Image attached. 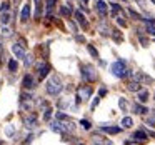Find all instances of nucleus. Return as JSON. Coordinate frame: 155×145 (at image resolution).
I'll use <instances>...</instances> for the list:
<instances>
[{"label": "nucleus", "mask_w": 155, "mask_h": 145, "mask_svg": "<svg viewBox=\"0 0 155 145\" xmlns=\"http://www.w3.org/2000/svg\"><path fill=\"white\" fill-rule=\"evenodd\" d=\"M24 125H25V128H35L37 127V117H35V115L25 117L24 118Z\"/></svg>", "instance_id": "9d476101"}, {"label": "nucleus", "mask_w": 155, "mask_h": 145, "mask_svg": "<svg viewBox=\"0 0 155 145\" xmlns=\"http://www.w3.org/2000/svg\"><path fill=\"white\" fill-rule=\"evenodd\" d=\"M77 40H78V42H85V38L82 37V35H77Z\"/></svg>", "instance_id": "c03bdc74"}, {"label": "nucleus", "mask_w": 155, "mask_h": 145, "mask_svg": "<svg viewBox=\"0 0 155 145\" xmlns=\"http://www.w3.org/2000/svg\"><path fill=\"white\" fill-rule=\"evenodd\" d=\"M62 128H64V132H67V133H74L75 132V124L67 118V120L62 122Z\"/></svg>", "instance_id": "f8f14e48"}, {"label": "nucleus", "mask_w": 155, "mask_h": 145, "mask_svg": "<svg viewBox=\"0 0 155 145\" xmlns=\"http://www.w3.org/2000/svg\"><path fill=\"white\" fill-rule=\"evenodd\" d=\"M147 124L150 127H155V110H148V117H147Z\"/></svg>", "instance_id": "4be33fe9"}, {"label": "nucleus", "mask_w": 155, "mask_h": 145, "mask_svg": "<svg viewBox=\"0 0 155 145\" xmlns=\"http://www.w3.org/2000/svg\"><path fill=\"white\" fill-rule=\"evenodd\" d=\"M2 35H4V37H8V35H10V28L7 27V25H2Z\"/></svg>", "instance_id": "2f4dec72"}, {"label": "nucleus", "mask_w": 155, "mask_h": 145, "mask_svg": "<svg viewBox=\"0 0 155 145\" xmlns=\"http://www.w3.org/2000/svg\"><path fill=\"white\" fill-rule=\"evenodd\" d=\"M110 72L115 75V77H118V78H124V77H127V75H130V72L127 70V67H125V62H124V60L114 62V64L110 65Z\"/></svg>", "instance_id": "f03ea898"}, {"label": "nucleus", "mask_w": 155, "mask_h": 145, "mask_svg": "<svg viewBox=\"0 0 155 145\" xmlns=\"http://www.w3.org/2000/svg\"><path fill=\"white\" fill-rule=\"evenodd\" d=\"M50 130L52 132H55V133H64V128H62V122L58 120H54V122H50Z\"/></svg>", "instance_id": "4468645a"}, {"label": "nucleus", "mask_w": 155, "mask_h": 145, "mask_svg": "<svg viewBox=\"0 0 155 145\" xmlns=\"http://www.w3.org/2000/svg\"><path fill=\"white\" fill-rule=\"evenodd\" d=\"M100 128L105 132V133H110V135H115V133H118V132L122 130L120 127H107V125H102Z\"/></svg>", "instance_id": "f3484780"}, {"label": "nucleus", "mask_w": 155, "mask_h": 145, "mask_svg": "<svg viewBox=\"0 0 155 145\" xmlns=\"http://www.w3.org/2000/svg\"><path fill=\"white\" fill-rule=\"evenodd\" d=\"M24 64H25V67H30V65L34 64V60H32V55H25V58H24Z\"/></svg>", "instance_id": "c756f323"}, {"label": "nucleus", "mask_w": 155, "mask_h": 145, "mask_svg": "<svg viewBox=\"0 0 155 145\" xmlns=\"http://www.w3.org/2000/svg\"><path fill=\"white\" fill-rule=\"evenodd\" d=\"M54 5H55V0H47V2H45V7H47V18L52 17V8H54Z\"/></svg>", "instance_id": "412c9836"}, {"label": "nucleus", "mask_w": 155, "mask_h": 145, "mask_svg": "<svg viewBox=\"0 0 155 145\" xmlns=\"http://www.w3.org/2000/svg\"><path fill=\"white\" fill-rule=\"evenodd\" d=\"M112 35H114V38L117 42H122V35L118 34V30H112Z\"/></svg>", "instance_id": "f704fd0d"}, {"label": "nucleus", "mask_w": 155, "mask_h": 145, "mask_svg": "<svg viewBox=\"0 0 155 145\" xmlns=\"http://www.w3.org/2000/svg\"><path fill=\"white\" fill-rule=\"evenodd\" d=\"M132 125H134L132 117H124V118H122V127H124V128H130Z\"/></svg>", "instance_id": "5701e85b"}, {"label": "nucleus", "mask_w": 155, "mask_h": 145, "mask_svg": "<svg viewBox=\"0 0 155 145\" xmlns=\"http://www.w3.org/2000/svg\"><path fill=\"white\" fill-rule=\"evenodd\" d=\"M140 42H142V45H143V47H147V45H148V42L145 40V38L142 37V35H140Z\"/></svg>", "instance_id": "79ce46f5"}, {"label": "nucleus", "mask_w": 155, "mask_h": 145, "mask_svg": "<svg viewBox=\"0 0 155 145\" xmlns=\"http://www.w3.org/2000/svg\"><path fill=\"white\" fill-rule=\"evenodd\" d=\"M88 4V0H82V5H87Z\"/></svg>", "instance_id": "a18cd8bd"}, {"label": "nucleus", "mask_w": 155, "mask_h": 145, "mask_svg": "<svg viewBox=\"0 0 155 145\" xmlns=\"http://www.w3.org/2000/svg\"><path fill=\"white\" fill-rule=\"evenodd\" d=\"M74 17H75V20L78 22V24L82 25V28H87L88 27V24H87V20H85V17H84V14H82L80 10H77V12H74Z\"/></svg>", "instance_id": "9b49d317"}, {"label": "nucleus", "mask_w": 155, "mask_h": 145, "mask_svg": "<svg viewBox=\"0 0 155 145\" xmlns=\"http://www.w3.org/2000/svg\"><path fill=\"white\" fill-rule=\"evenodd\" d=\"M95 10H97V14L100 15L102 18H105V17H107V14H108V7H107V4H105L104 0H98V2H97Z\"/></svg>", "instance_id": "0eeeda50"}, {"label": "nucleus", "mask_w": 155, "mask_h": 145, "mask_svg": "<svg viewBox=\"0 0 155 145\" xmlns=\"http://www.w3.org/2000/svg\"><path fill=\"white\" fill-rule=\"evenodd\" d=\"M57 118H58V120H67V115H65V114H62V112H58V114H57Z\"/></svg>", "instance_id": "58836bf2"}, {"label": "nucleus", "mask_w": 155, "mask_h": 145, "mask_svg": "<svg viewBox=\"0 0 155 145\" xmlns=\"http://www.w3.org/2000/svg\"><path fill=\"white\" fill-rule=\"evenodd\" d=\"M98 32H100L104 37H108V35H112V30H110V27H108L105 22H102L100 25H98Z\"/></svg>", "instance_id": "2eb2a0df"}, {"label": "nucleus", "mask_w": 155, "mask_h": 145, "mask_svg": "<svg viewBox=\"0 0 155 145\" xmlns=\"http://www.w3.org/2000/svg\"><path fill=\"white\" fill-rule=\"evenodd\" d=\"M153 98H155V94H153Z\"/></svg>", "instance_id": "09e8293b"}, {"label": "nucleus", "mask_w": 155, "mask_h": 145, "mask_svg": "<svg viewBox=\"0 0 155 145\" xmlns=\"http://www.w3.org/2000/svg\"><path fill=\"white\" fill-rule=\"evenodd\" d=\"M80 125L85 128V130H90V122L88 120H80Z\"/></svg>", "instance_id": "c9c22d12"}, {"label": "nucleus", "mask_w": 155, "mask_h": 145, "mask_svg": "<svg viewBox=\"0 0 155 145\" xmlns=\"http://www.w3.org/2000/svg\"><path fill=\"white\" fill-rule=\"evenodd\" d=\"M98 102H100V97H97V98H95V100H94V102H92V104H90V108H92V110H94V108H95V107H97V105H98Z\"/></svg>", "instance_id": "4c0bfd02"}, {"label": "nucleus", "mask_w": 155, "mask_h": 145, "mask_svg": "<svg viewBox=\"0 0 155 145\" xmlns=\"http://www.w3.org/2000/svg\"><path fill=\"white\" fill-rule=\"evenodd\" d=\"M128 15H130V17H134L135 20H142V17H140V15H138L137 12H134L132 8H128Z\"/></svg>", "instance_id": "473e14b6"}, {"label": "nucleus", "mask_w": 155, "mask_h": 145, "mask_svg": "<svg viewBox=\"0 0 155 145\" xmlns=\"http://www.w3.org/2000/svg\"><path fill=\"white\" fill-rule=\"evenodd\" d=\"M92 87L90 85H85V87H80L78 88V98H77V102H82V100H88L90 98V95H92Z\"/></svg>", "instance_id": "39448f33"}, {"label": "nucleus", "mask_w": 155, "mask_h": 145, "mask_svg": "<svg viewBox=\"0 0 155 145\" xmlns=\"http://www.w3.org/2000/svg\"><path fill=\"white\" fill-rule=\"evenodd\" d=\"M134 110H135V114H138V115H145V114H148V108H147V107H143L142 104H135V105H134Z\"/></svg>", "instance_id": "a211bd4d"}, {"label": "nucleus", "mask_w": 155, "mask_h": 145, "mask_svg": "<svg viewBox=\"0 0 155 145\" xmlns=\"http://www.w3.org/2000/svg\"><path fill=\"white\" fill-rule=\"evenodd\" d=\"M28 18H30V4L27 2V4L24 5V8H22V12H20V22L25 24Z\"/></svg>", "instance_id": "1a4fd4ad"}, {"label": "nucleus", "mask_w": 155, "mask_h": 145, "mask_svg": "<svg viewBox=\"0 0 155 145\" xmlns=\"http://www.w3.org/2000/svg\"><path fill=\"white\" fill-rule=\"evenodd\" d=\"M44 112H45V114H44V120H47V122H48V120L52 118V108H50V107H47Z\"/></svg>", "instance_id": "c85d7f7f"}, {"label": "nucleus", "mask_w": 155, "mask_h": 145, "mask_svg": "<svg viewBox=\"0 0 155 145\" xmlns=\"http://www.w3.org/2000/svg\"><path fill=\"white\" fill-rule=\"evenodd\" d=\"M118 105H120V108H122L124 112H127V107H128V105H127V100H125V98H120V100H118Z\"/></svg>", "instance_id": "7c9ffc66"}, {"label": "nucleus", "mask_w": 155, "mask_h": 145, "mask_svg": "<svg viewBox=\"0 0 155 145\" xmlns=\"http://www.w3.org/2000/svg\"><path fill=\"white\" fill-rule=\"evenodd\" d=\"M80 72H82V78H84L85 82H94L95 78H97L95 68L92 67V65H82Z\"/></svg>", "instance_id": "7ed1b4c3"}, {"label": "nucleus", "mask_w": 155, "mask_h": 145, "mask_svg": "<svg viewBox=\"0 0 155 145\" xmlns=\"http://www.w3.org/2000/svg\"><path fill=\"white\" fill-rule=\"evenodd\" d=\"M45 90H47L48 95H54L57 97L62 90H64V85H62V80L57 77V75H52L50 78L47 80V85H45Z\"/></svg>", "instance_id": "f257e3e1"}, {"label": "nucleus", "mask_w": 155, "mask_h": 145, "mask_svg": "<svg viewBox=\"0 0 155 145\" xmlns=\"http://www.w3.org/2000/svg\"><path fill=\"white\" fill-rule=\"evenodd\" d=\"M132 138H135V142H145L148 138V135H147L145 130H137V132H134Z\"/></svg>", "instance_id": "ddd939ff"}, {"label": "nucleus", "mask_w": 155, "mask_h": 145, "mask_svg": "<svg viewBox=\"0 0 155 145\" xmlns=\"http://www.w3.org/2000/svg\"><path fill=\"white\" fill-rule=\"evenodd\" d=\"M135 2H138V5H140L142 8H145L147 5H145V0H135Z\"/></svg>", "instance_id": "ea45409f"}, {"label": "nucleus", "mask_w": 155, "mask_h": 145, "mask_svg": "<svg viewBox=\"0 0 155 145\" xmlns=\"http://www.w3.org/2000/svg\"><path fill=\"white\" fill-rule=\"evenodd\" d=\"M12 54L15 55V58H25V48L22 44H14L12 45Z\"/></svg>", "instance_id": "423d86ee"}, {"label": "nucleus", "mask_w": 155, "mask_h": 145, "mask_svg": "<svg viewBox=\"0 0 155 145\" xmlns=\"http://www.w3.org/2000/svg\"><path fill=\"white\" fill-rule=\"evenodd\" d=\"M62 15H65V17H70V15H72V8L70 7H68V5H65V7H62Z\"/></svg>", "instance_id": "bb28decb"}, {"label": "nucleus", "mask_w": 155, "mask_h": 145, "mask_svg": "<svg viewBox=\"0 0 155 145\" xmlns=\"http://www.w3.org/2000/svg\"><path fill=\"white\" fill-rule=\"evenodd\" d=\"M127 88L130 92H140L142 90V84H140V82H137V80H132L130 84L127 85Z\"/></svg>", "instance_id": "dca6fc26"}, {"label": "nucleus", "mask_w": 155, "mask_h": 145, "mask_svg": "<svg viewBox=\"0 0 155 145\" xmlns=\"http://www.w3.org/2000/svg\"><path fill=\"white\" fill-rule=\"evenodd\" d=\"M37 80H38V78H34V75L27 74V75L24 77V87L28 88V90H32V88L37 87Z\"/></svg>", "instance_id": "6e6552de"}, {"label": "nucleus", "mask_w": 155, "mask_h": 145, "mask_svg": "<svg viewBox=\"0 0 155 145\" xmlns=\"http://www.w3.org/2000/svg\"><path fill=\"white\" fill-rule=\"evenodd\" d=\"M10 14H8V12H4V14H2V15H0V24H2V25H8V24H10Z\"/></svg>", "instance_id": "aec40b11"}, {"label": "nucleus", "mask_w": 155, "mask_h": 145, "mask_svg": "<svg viewBox=\"0 0 155 145\" xmlns=\"http://www.w3.org/2000/svg\"><path fill=\"white\" fill-rule=\"evenodd\" d=\"M145 30H147V34H148V35L155 37V25L152 24V22H147V25H145Z\"/></svg>", "instance_id": "b1692460"}, {"label": "nucleus", "mask_w": 155, "mask_h": 145, "mask_svg": "<svg viewBox=\"0 0 155 145\" xmlns=\"http://www.w3.org/2000/svg\"><path fill=\"white\" fill-rule=\"evenodd\" d=\"M137 98H138V102H140V104H145V102L148 100V92L147 90H140V92H137Z\"/></svg>", "instance_id": "6ab92c4d"}, {"label": "nucleus", "mask_w": 155, "mask_h": 145, "mask_svg": "<svg viewBox=\"0 0 155 145\" xmlns=\"http://www.w3.org/2000/svg\"><path fill=\"white\" fill-rule=\"evenodd\" d=\"M5 133H7V135H8V137H12V135H14V133H15V128H14V127H12V125H8V127H7V128H5Z\"/></svg>", "instance_id": "72a5a7b5"}, {"label": "nucleus", "mask_w": 155, "mask_h": 145, "mask_svg": "<svg viewBox=\"0 0 155 145\" xmlns=\"http://www.w3.org/2000/svg\"><path fill=\"white\" fill-rule=\"evenodd\" d=\"M124 2H127V0H124Z\"/></svg>", "instance_id": "8fccbe9b"}, {"label": "nucleus", "mask_w": 155, "mask_h": 145, "mask_svg": "<svg viewBox=\"0 0 155 145\" xmlns=\"http://www.w3.org/2000/svg\"><path fill=\"white\" fill-rule=\"evenodd\" d=\"M110 7H112V14H114L115 17L122 14V8H120V5H118V4H110Z\"/></svg>", "instance_id": "a878e982"}, {"label": "nucleus", "mask_w": 155, "mask_h": 145, "mask_svg": "<svg viewBox=\"0 0 155 145\" xmlns=\"http://www.w3.org/2000/svg\"><path fill=\"white\" fill-rule=\"evenodd\" d=\"M8 70L10 72H17L18 70V62L15 60V58H12V60L8 62Z\"/></svg>", "instance_id": "393cba45"}, {"label": "nucleus", "mask_w": 155, "mask_h": 145, "mask_svg": "<svg viewBox=\"0 0 155 145\" xmlns=\"http://www.w3.org/2000/svg\"><path fill=\"white\" fill-rule=\"evenodd\" d=\"M68 25H70L72 32H77V27H75V24H74V22H68Z\"/></svg>", "instance_id": "a19ab883"}, {"label": "nucleus", "mask_w": 155, "mask_h": 145, "mask_svg": "<svg viewBox=\"0 0 155 145\" xmlns=\"http://www.w3.org/2000/svg\"><path fill=\"white\" fill-rule=\"evenodd\" d=\"M8 7H10V4H8V2H4V4H2V7H0V12H2V14H4V12H7Z\"/></svg>", "instance_id": "e433bc0d"}, {"label": "nucleus", "mask_w": 155, "mask_h": 145, "mask_svg": "<svg viewBox=\"0 0 155 145\" xmlns=\"http://www.w3.org/2000/svg\"><path fill=\"white\" fill-rule=\"evenodd\" d=\"M152 2H153V4H155V0H152Z\"/></svg>", "instance_id": "de8ad7c7"}, {"label": "nucleus", "mask_w": 155, "mask_h": 145, "mask_svg": "<svg viewBox=\"0 0 155 145\" xmlns=\"http://www.w3.org/2000/svg\"><path fill=\"white\" fill-rule=\"evenodd\" d=\"M48 72H50V65H48L45 60L38 62L37 64V78L38 80H44V78L48 75Z\"/></svg>", "instance_id": "20e7f679"}, {"label": "nucleus", "mask_w": 155, "mask_h": 145, "mask_svg": "<svg viewBox=\"0 0 155 145\" xmlns=\"http://www.w3.org/2000/svg\"><path fill=\"white\" fill-rule=\"evenodd\" d=\"M105 92H107L105 88H100V92H98V94H100V97H104V95H105Z\"/></svg>", "instance_id": "37998d69"}, {"label": "nucleus", "mask_w": 155, "mask_h": 145, "mask_svg": "<svg viewBox=\"0 0 155 145\" xmlns=\"http://www.w3.org/2000/svg\"><path fill=\"white\" fill-rule=\"evenodd\" d=\"M87 50H88V54H90L94 58H98V52L95 50V48L92 47V45H87Z\"/></svg>", "instance_id": "cd10ccee"}, {"label": "nucleus", "mask_w": 155, "mask_h": 145, "mask_svg": "<svg viewBox=\"0 0 155 145\" xmlns=\"http://www.w3.org/2000/svg\"><path fill=\"white\" fill-rule=\"evenodd\" d=\"M0 48H2V44H0Z\"/></svg>", "instance_id": "49530a36"}]
</instances>
